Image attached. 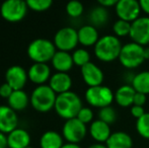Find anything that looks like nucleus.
Listing matches in <instances>:
<instances>
[{"instance_id":"obj_42","label":"nucleus","mask_w":149,"mask_h":148,"mask_svg":"<svg viewBox=\"0 0 149 148\" xmlns=\"http://www.w3.org/2000/svg\"><path fill=\"white\" fill-rule=\"evenodd\" d=\"M144 58L145 60H149V48H144Z\"/></svg>"},{"instance_id":"obj_6","label":"nucleus","mask_w":149,"mask_h":148,"mask_svg":"<svg viewBox=\"0 0 149 148\" xmlns=\"http://www.w3.org/2000/svg\"><path fill=\"white\" fill-rule=\"evenodd\" d=\"M115 99L113 90L108 86L98 85V86L88 87L85 91V101L89 106L93 108L102 109L111 106Z\"/></svg>"},{"instance_id":"obj_34","label":"nucleus","mask_w":149,"mask_h":148,"mask_svg":"<svg viewBox=\"0 0 149 148\" xmlns=\"http://www.w3.org/2000/svg\"><path fill=\"white\" fill-rule=\"evenodd\" d=\"M12 92H13V89H12V87L10 86L8 83L4 82L0 85V97H1L2 99H8V97L11 95Z\"/></svg>"},{"instance_id":"obj_41","label":"nucleus","mask_w":149,"mask_h":148,"mask_svg":"<svg viewBox=\"0 0 149 148\" xmlns=\"http://www.w3.org/2000/svg\"><path fill=\"white\" fill-rule=\"evenodd\" d=\"M88 148H108V147H107V145L102 144V143H95V144H92L88 146Z\"/></svg>"},{"instance_id":"obj_15","label":"nucleus","mask_w":149,"mask_h":148,"mask_svg":"<svg viewBox=\"0 0 149 148\" xmlns=\"http://www.w3.org/2000/svg\"><path fill=\"white\" fill-rule=\"evenodd\" d=\"M81 76L85 84L88 85V87L102 85L104 78L102 70L92 62H89L86 65L81 67Z\"/></svg>"},{"instance_id":"obj_37","label":"nucleus","mask_w":149,"mask_h":148,"mask_svg":"<svg viewBox=\"0 0 149 148\" xmlns=\"http://www.w3.org/2000/svg\"><path fill=\"white\" fill-rule=\"evenodd\" d=\"M117 3H118L117 0H98V5L104 6V7H106V8L116 6Z\"/></svg>"},{"instance_id":"obj_2","label":"nucleus","mask_w":149,"mask_h":148,"mask_svg":"<svg viewBox=\"0 0 149 148\" xmlns=\"http://www.w3.org/2000/svg\"><path fill=\"white\" fill-rule=\"evenodd\" d=\"M56 52L54 42L44 38L33 40L26 48L28 57L33 63H48L53 59Z\"/></svg>"},{"instance_id":"obj_30","label":"nucleus","mask_w":149,"mask_h":148,"mask_svg":"<svg viewBox=\"0 0 149 148\" xmlns=\"http://www.w3.org/2000/svg\"><path fill=\"white\" fill-rule=\"evenodd\" d=\"M98 120L107 123L108 125L113 124L117 120V112L111 106L100 109V111H98Z\"/></svg>"},{"instance_id":"obj_4","label":"nucleus","mask_w":149,"mask_h":148,"mask_svg":"<svg viewBox=\"0 0 149 148\" xmlns=\"http://www.w3.org/2000/svg\"><path fill=\"white\" fill-rule=\"evenodd\" d=\"M57 94L49 84L39 85L31 94V105L37 112L48 113L54 109Z\"/></svg>"},{"instance_id":"obj_9","label":"nucleus","mask_w":149,"mask_h":148,"mask_svg":"<svg viewBox=\"0 0 149 148\" xmlns=\"http://www.w3.org/2000/svg\"><path fill=\"white\" fill-rule=\"evenodd\" d=\"M86 125L78 120L77 118L67 120L62 127V136L67 143L78 144L86 136Z\"/></svg>"},{"instance_id":"obj_35","label":"nucleus","mask_w":149,"mask_h":148,"mask_svg":"<svg viewBox=\"0 0 149 148\" xmlns=\"http://www.w3.org/2000/svg\"><path fill=\"white\" fill-rule=\"evenodd\" d=\"M146 94L144 93H140V92H136L135 97H134V103L133 106H139V107H143L146 104Z\"/></svg>"},{"instance_id":"obj_31","label":"nucleus","mask_w":149,"mask_h":148,"mask_svg":"<svg viewBox=\"0 0 149 148\" xmlns=\"http://www.w3.org/2000/svg\"><path fill=\"white\" fill-rule=\"evenodd\" d=\"M26 4L29 9L36 12H43L51 7L53 1L52 0H28Z\"/></svg>"},{"instance_id":"obj_5","label":"nucleus","mask_w":149,"mask_h":148,"mask_svg":"<svg viewBox=\"0 0 149 148\" xmlns=\"http://www.w3.org/2000/svg\"><path fill=\"white\" fill-rule=\"evenodd\" d=\"M119 61L127 69H134L140 66L144 61V47L137 43H128L122 47Z\"/></svg>"},{"instance_id":"obj_29","label":"nucleus","mask_w":149,"mask_h":148,"mask_svg":"<svg viewBox=\"0 0 149 148\" xmlns=\"http://www.w3.org/2000/svg\"><path fill=\"white\" fill-rule=\"evenodd\" d=\"M132 22L118 19L113 26V32L116 37H126L130 36Z\"/></svg>"},{"instance_id":"obj_26","label":"nucleus","mask_w":149,"mask_h":148,"mask_svg":"<svg viewBox=\"0 0 149 148\" xmlns=\"http://www.w3.org/2000/svg\"><path fill=\"white\" fill-rule=\"evenodd\" d=\"M132 86L136 90V92L149 93V71H142L135 74L134 79L132 81Z\"/></svg>"},{"instance_id":"obj_40","label":"nucleus","mask_w":149,"mask_h":148,"mask_svg":"<svg viewBox=\"0 0 149 148\" xmlns=\"http://www.w3.org/2000/svg\"><path fill=\"white\" fill-rule=\"evenodd\" d=\"M61 148H81L78 144H73V143H65Z\"/></svg>"},{"instance_id":"obj_25","label":"nucleus","mask_w":149,"mask_h":148,"mask_svg":"<svg viewBox=\"0 0 149 148\" xmlns=\"http://www.w3.org/2000/svg\"><path fill=\"white\" fill-rule=\"evenodd\" d=\"M88 19L93 26H102L109 20V11L104 6H94L89 12Z\"/></svg>"},{"instance_id":"obj_39","label":"nucleus","mask_w":149,"mask_h":148,"mask_svg":"<svg viewBox=\"0 0 149 148\" xmlns=\"http://www.w3.org/2000/svg\"><path fill=\"white\" fill-rule=\"evenodd\" d=\"M0 148H8L7 146V136L0 132Z\"/></svg>"},{"instance_id":"obj_13","label":"nucleus","mask_w":149,"mask_h":148,"mask_svg":"<svg viewBox=\"0 0 149 148\" xmlns=\"http://www.w3.org/2000/svg\"><path fill=\"white\" fill-rule=\"evenodd\" d=\"M18 126V117L9 106H0V132L7 135Z\"/></svg>"},{"instance_id":"obj_28","label":"nucleus","mask_w":149,"mask_h":148,"mask_svg":"<svg viewBox=\"0 0 149 148\" xmlns=\"http://www.w3.org/2000/svg\"><path fill=\"white\" fill-rule=\"evenodd\" d=\"M136 130L140 136L149 140V113H145L144 116L138 119L136 122Z\"/></svg>"},{"instance_id":"obj_20","label":"nucleus","mask_w":149,"mask_h":148,"mask_svg":"<svg viewBox=\"0 0 149 148\" xmlns=\"http://www.w3.org/2000/svg\"><path fill=\"white\" fill-rule=\"evenodd\" d=\"M136 90L133 88V86L130 84H124L120 86L117 89L115 93V99L116 103L120 107L129 108L133 106L134 97H135Z\"/></svg>"},{"instance_id":"obj_3","label":"nucleus","mask_w":149,"mask_h":148,"mask_svg":"<svg viewBox=\"0 0 149 148\" xmlns=\"http://www.w3.org/2000/svg\"><path fill=\"white\" fill-rule=\"evenodd\" d=\"M122 44L119 38L113 35H107L97 41L94 46V55L102 62H112L119 59L122 50Z\"/></svg>"},{"instance_id":"obj_19","label":"nucleus","mask_w":149,"mask_h":148,"mask_svg":"<svg viewBox=\"0 0 149 148\" xmlns=\"http://www.w3.org/2000/svg\"><path fill=\"white\" fill-rule=\"evenodd\" d=\"M51 63L56 72H64V73H67L69 70L72 69L74 65L72 55L69 52L58 51V50L54 55L53 59L51 60Z\"/></svg>"},{"instance_id":"obj_43","label":"nucleus","mask_w":149,"mask_h":148,"mask_svg":"<svg viewBox=\"0 0 149 148\" xmlns=\"http://www.w3.org/2000/svg\"><path fill=\"white\" fill-rule=\"evenodd\" d=\"M26 148H33V146H29V147H26Z\"/></svg>"},{"instance_id":"obj_8","label":"nucleus","mask_w":149,"mask_h":148,"mask_svg":"<svg viewBox=\"0 0 149 148\" xmlns=\"http://www.w3.org/2000/svg\"><path fill=\"white\" fill-rule=\"evenodd\" d=\"M53 42L58 51L70 52L79 44L78 33L71 26H65L57 31Z\"/></svg>"},{"instance_id":"obj_1","label":"nucleus","mask_w":149,"mask_h":148,"mask_svg":"<svg viewBox=\"0 0 149 148\" xmlns=\"http://www.w3.org/2000/svg\"><path fill=\"white\" fill-rule=\"evenodd\" d=\"M82 107V101L79 95L70 90L57 95L54 110L60 118L67 121L76 118Z\"/></svg>"},{"instance_id":"obj_38","label":"nucleus","mask_w":149,"mask_h":148,"mask_svg":"<svg viewBox=\"0 0 149 148\" xmlns=\"http://www.w3.org/2000/svg\"><path fill=\"white\" fill-rule=\"evenodd\" d=\"M139 3L141 10H143L145 13L149 14V0H140Z\"/></svg>"},{"instance_id":"obj_23","label":"nucleus","mask_w":149,"mask_h":148,"mask_svg":"<svg viewBox=\"0 0 149 148\" xmlns=\"http://www.w3.org/2000/svg\"><path fill=\"white\" fill-rule=\"evenodd\" d=\"M106 145L108 148H132L133 140L128 133L119 131L112 133L106 142Z\"/></svg>"},{"instance_id":"obj_33","label":"nucleus","mask_w":149,"mask_h":148,"mask_svg":"<svg viewBox=\"0 0 149 148\" xmlns=\"http://www.w3.org/2000/svg\"><path fill=\"white\" fill-rule=\"evenodd\" d=\"M80 122H82L83 124H89L92 123V119H93V112L90 108L87 107H82V109L79 111L78 115L76 117Z\"/></svg>"},{"instance_id":"obj_22","label":"nucleus","mask_w":149,"mask_h":148,"mask_svg":"<svg viewBox=\"0 0 149 148\" xmlns=\"http://www.w3.org/2000/svg\"><path fill=\"white\" fill-rule=\"evenodd\" d=\"M31 97L28 95V93L24 90H13L9 97L7 99V106H9L13 111L19 112L26 109L29 104L31 103Z\"/></svg>"},{"instance_id":"obj_17","label":"nucleus","mask_w":149,"mask_h":148,"mask_svg":"<svg viewBox=\"0 0 149 148\" xmlns=\"http://www.w3.org/2000/svg\"><path fill=\"white\" fill-rule=\"evenodd\" d=\"M49 86L54 90L56 94L70 91L72 87V78L68 73L64 72H56L52 74L49 80Z\"/></svg>"},{"instance_id":"obj_32","label":"nucleus","mask_w":149,"mask_h":148,"mask_svg":"<svg viewBox=\"0 0 149 148\" xmlns=\"http://www.w3.org/2000/svg\"><path fill=\"white\" fill-rule=\"evenodd\" d=\"M83 9H84L83 4L79 1H76V0H73V1L68 2L66 5L67 14L72 18L79 17V16L83 13Z\"/></svg>"},{"instance_id":"obj_18","label":"nucleus","mask_w":149,"mask_h":148,"mask_svg":"<svg viewBox=\"0 0 149 148\" xmlns=\"http://www.w3.org/2000/svg\"><path fill=\"white\" fill-rule=\"evenodd\" d=\"M89 134L97 143L107 142L110 136L112 135L111 133V127L107 123L102 122L100 120H95L90 124L89 127Z\"/></svg>"},{"instance_id":"obj_10","label":"nucleus","mask_w":149,"mask_h":148,"mask_svg":"<svg viewBox=\"0 0 149 148\" xmlns=\"http://www.w3.org/2000/svg\"><path fill=\"white\" fill-rule=\"evenodd\" d=\"M141 7L137 0H119L116 5V13L119 19L133 22L140 17Z\"/></svg>"},{"instance_id":"obj_14","label":"nucleus","mask_w":149,"mask_h":148,"mask_svg":"<svg viewBox=\"0 0 149 148\" xmlns=\"http://www.w3.org/2000/svg\"><path fill=\"white\" fill-rule=\"evenodd\" d=\"M28 76L29 80L37 84V86L44 85L52 76L51 68L47 63H33L28 70Z\"/></svg>"},{"instance_id":"obj_21","label":"nucleus","mask_w":149,"mask_h":148,"mask_svg":"<svg viewBox=\"0 0 149 148\" xmlns=\"http://www.w3.org/2000/svg\"><path fill=\"white\" fill-rule=\"evenodd\" d=\"M78 33V42L84 47H90V46H95L97 41L100 40L98 32L95 26L91 24L83 26L77 31Z\"/></svg>"},{"instance_id":"obj_27","label":"nucleus","mask_w":149,"mask_h":148,"mask_svg":"<svg viewBox=\"0 0 149 148\" xmlns=\"http://www.w3.org/2000/svg\"><path fill=\"white\" fill-rule=\"evenodd\" d=\"M72 59L74 65L81 68L90 62V54L85 49H76L72 54Z\"/></svg>"},{"instance_id":"obj_16","label":"nucleus","mask_w":149,"mask_h":148,"mask_svg":"<svg viewBox=\"0 0 149 148\" xmlns=\"http://www.w3.org/2000/svg\"><path fill=\"white\" fill-rule=\"evenodd\" d=\"M7 136L8 148H26L31 146V137L28 130L24 128H16Z\"/></svg>"},{"instance_id":"obj_7","label":"nucleus","mask_w":149,"mask_h":148,"mask_svg":"<svg viewBox=\"0 0 149 148\" xmlns=\"http://www.w3.org/2000/svg\"><path fill=\"white\" fill-rule=\"evenodd\" d=\"M28 4L22 0H7L0 6L2 18L8 22H18L26 17L28 13Z\"/></svg>"},{"instance_id":"obj_24","label":"nucleus","mask_w":149,"mask_h":148,"mask_svg":"<svg viewBox=\"0 0 149 148\" xmlns=\"http://www.w3.org/2000/svg\"><path fill=\"white\" fill-rule=\"evenodd\" d=\"M63 136L54 130H48L42 134L40 138L41 148H61L64 145Z\"/></svg>"},{"instance_id":"obj_36","label":"nucleus","mask_w":149,"mask_h":148,"mask_svg":"<svg viewBox=\"0 0 149 148\" xmlns=\"http://www.w3.org/2000/svg\"><path fill=\"white\" fill-rule=\"evenodd\" d=\"M131 115L134 117V118H136L138 120V119H140L142 116L145 115V110H144L143 107H139V106H132L131 107Z\"/></svg>"},{"instance_id":"obj_12","label":"nucleus","mask_w":149,"mask_h":148,"mask_svg":"<svg viewBox=\"0 0 149 148\" xmlns=\"http://www.w3.org/2000/svg\"><path fill=\"white\" fill-rule=\"evenodd\" d=\"M28 80V71L20 65H12L5 71V82L8 83L13 90L24 89Z\"/></svg>"},{"instance_id":"obj_11","label":"nucleus","mask_w":149,"mask_h":148,"mask_svg":"<svg viewBox=\"0 0 149 148\" xmlns=\"http://www.w3.org/2000/svg\"><path fill=\"white\" fill-rule=\"evenodd\" d=\"M130 38L141 46L149 44V16H140L132 22Z\"/></svg>"}]
</instances>
